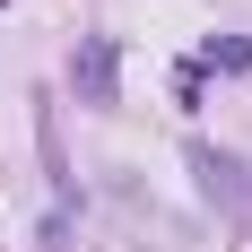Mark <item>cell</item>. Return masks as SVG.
Instances as JSON below:
<instances>
[{
  "label": "cell",
  "instance_id": "3",
  "mask_svg": "<svg viewBox=\"0 0 252 252\" xmlns=\"http://www.w3.org/2000/svg\"><path fill=\"white\" fill-rule=\"evenodd\" d=\"M209 61H218V70H252V44H244V35H218Z\"/></svg>",
  "mask_w": 252,
  "mask_h": 252
},
{
  "label": "cell",
  "instance_id": "2",
  "mask_svg": "<svg viewBox=\"0 0 252 252\" xmlns=\"http://www.w3.org/2000/svg\"><path fill=\"white\" fill-rule=\"evenodd\" d=\"M70 87L87 104H113V44H104V35H87V44H78V61H70Z\"/></svg>",
  "mask_w": 252,
  "mask_h": 252
},
{
  "label": "cell",
  "instance_id": "1",
  "mask_svg": "<svg viewBox=\"0 0 252 252\" xmlns=\"http://www.w3.org/2000/svg\"><path fill=\"white\" fill-rule=\"evenodd\" d=\"M191 174H200V191L218 209H252V191H244V165H235L226 148H191Z\"/></svg>",
  "mask_w": 252,
  "mask_h": 252
}]
</instances>
